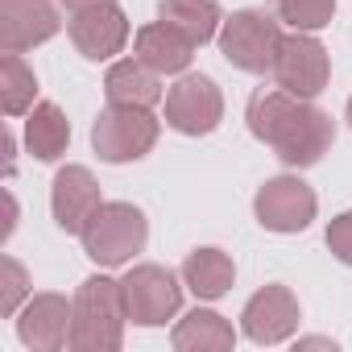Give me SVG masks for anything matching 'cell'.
Segmentation results:
<instances>
[{"mask_svg": "<svg viewBox=\"0 0 352 352\" xmlns=\"http://www.w3.org/2000/svg\"><path fill=\"white\" fill-rule=\"evenodd\" d=\"M30 302V274L17 257H0V315H17Z\"/></svg>", "mask_w": 352, "mask_h": 352, "instance_id": "cell-23", "label": "cell"}, {"mask_svg": "<svg viewBox=\"0 0 352 352\" xmlns=\"http://www.w3.org/2000/svg\"><path fill=\"white\" fill-rule=\"evenodd\" d=\"M157 116L149 108H116L108 104L96 124H91V145L104 162L112 166H124V162H141L153 145H157Z\"/></svg>", "mask_w": 352, "mask_h": 352, "instance_id": "cell-5", "label": "cell"}, {"mask_svg": "<svg viewBox=\"0 0 352 352\" xmlns=\"http://www.w3.org/2000/svg\"><path fill=\"white\" fill-rule=\"evenodd\" d=\"M104 208L100 199V183L87 166H63L54 174V187H50V212H54V224L63 232H83L87 220Z\"/></svg>", "mask_w": 352, "mask_h": 352, "instance_id": "cell-14", "label": "cell"}, {"mask_svg": "<svg viewBox=\"0 0 352 352\" xmlns=\"http://www.w3.org/2000/svg\"><path fill=\"white\" fill-rule=\"evenodd\" d=\"M174 348L179 352H228L236 344V331L224 315L216 311H191L187 319H179V327H174Z\"/></svg>", "mask_w": 352, "mask_h": 352, "instance_id": "cell-20", "label": "cell"}, {"mask_svg": "<svg viewBox=\"0 0 352 352\" xmlns=\"http://www.w3.org/2000/svg\"><path fill=\"white\" fill-rule=\"evenodd\" d=\"M58 5L54 0H0V50L25 54L58 34Z\"/></svg>", "mask_w": 352, "mask_h": 352, "instance_id": "cell-11", "label": "cell"}, {"mask_svg": "<svg viewBox=\"0 0 352 352\" xmlns=\"http://www.w3.org/2000/svg\"><path fill=\"white\" fill-rule=\"evenodd\" d=\"M124 290L112 278H87L75 290V319H71V348L75 352H116L124 344Z\"/></svg>", "mask_w": 352, "mask_h": 352, "instance_id": "cell-2", "label": "cell"}, {"mask_svg": "<svg viewBox=\"0 0 352 352\" xmlns=\"http://www.w3.org/2000/svg\"><path fill=\"white\" fill-rule=\"evenodd\" d=\"M157 21L174 25L187 42H195V50H199L212 38H220L224 13H220L216 0H162V5H157Z\"/></svg>", "mask_w": 352, "mask_h": 352, "instance_id": "cell-18", "label": "cell"}, {"mask_svg": "<svg viewBox=\"0 0 352 352\" xmlns=\"http://www.w3.org/2000/svg\"><path fill=\"white\" fill-rule=\"evenodd\" d=\"M278 17L298 34H319L336 17V0H278Z\"/></svg>", "mask_w": 352, "mask_h": 352, "instance_id": "cell-22", "label": "cell"}, {"mask_svg": "<svg viewBox=\"0 0 352 352\" xmlns=\"http://www.w3.org/2000/svg\"><path fill=\"white\" fill-rule=\"evenodd\" d=\"M282 91L298 96V100H315L323 87H327V75H331V63H327V50L315 34H286L282 38V50L274 58V71Z\"/></svg>", "mask_w": 352, "mask_h": 352, "instance_id": "cell-8", "label": "cell"}, {"mask_svg": "<svg viewBox=\"0 0 352 352\" xmlns=\"http://www.w3.org/2000/svg\"><path fill=\"white\" fill-rule=\"evenodd\" d=\"M315 208H319V199L298 174H278V179H270L253 199V216L270 232H302V228H311Z\"/></svg>", "mask_w": 352, "mask_h": 352, "instance_id": "cell-9", "label": "cell"}, {"mask_svg": "<svg viewBox=\"0 0 352 352\" xmlns=\"http://www.w3.org/2000/svg\"><path fill=\"white\" fill-rule=\"evenodd\" d=\"M232 282H236V265H232V257L224 249H212L208 245V249L187 253V261H183V286L195 298L216 302V298H224L232 290Z\"/></svg>", "mask_w": 352, "mask_h": 352, "instance_id": "cell-17", "label": "cell"}, {"mask_svg": "<svg viewBox=\"0 0 352 352\" xmlns=\"http://www.w3.org/2000/svg\"><path fill=\"white\" fill-rule=\"evenodd\" d=\"M133 50L145 67H153L157 75H183L195 58V42H187L174 25L166 21H153V25H141L137 38H133Z\"/></svg>", "mask_w": 352, "mask_h": 352, "instance_id": "cell-16", "label": "cell"}, {"mask_svg": "<svg viewBox=\"0 0 352 352\" xmlns=\"http://www.w3.org/2000/svg\"><path fill=\"white\" fill-rule=\"evenodd\" d=\"M298 348H336V344L323 340V336H311V340H298Z\"/></svg>", "mask_w": 352, "mask_h": 352, "instance_id": "cell-27", "label": "cell"}, {"mask_svg": "<svg viewBox=\"0 0 352 352\" xmlns=\"http://www.w3.org/2000/svg\"><path fill=\"white\" fill-rule=\"evenodd\" d=\"M25 145L38 162H58L71 145V120L58 104H34L25 120Z\"/></svg>", "mask_w": 352, "mask_h": 352, "instance_id": "cell-19", "label": "cell"}, {"mask_svg": "<svg viewBox=\"0 0 352 352\" xmlns=\"http://www.w3.org/2000/svg\"><path fill=\"white\" fill-rule=\"evenodd\" d=\"M0 108L5 116H25L34 108V96H38V75L25 67L21 54H9L0 50Z\"/></svg>", "mask_w": 352, "mask_h": 352, "instance_id": "cell-21", "label": "cell"}, {"mask_svg": "<svg viewBox=\"0 0 352 352\" xmlns=\"http://www.w3.org/2000/svg\"><path fill=\"white\" fill-rule=\"evenodd\" d=\"M327 249H331V257H336V261L352 265V208H348V212H340V216L327 224Z\"/></svg>", "mask_w": 352, "mask_h": 352, "instance_id": "cell-24", "label": "cell"}, {"mask_svg": "<svg viewBox=\"0 0 352 352\" xmlns=\"http://www.w3.org/2000/svg\"><path fill=\"white\" fill-rule=\"evenodd\" d=\"M104 96L108 104L116 108H153L166 100V87H162V75L153 67H145L137 54L124 58V63H112L108 75H104Z\"/></svg>", "mask_w": 352, "mask_h": 352, "instance_id": "cell-15", "label": "cell"}, {"mask_svg": "<svg viewBox=\"0 0 352 352\" xmlns=\"http://www.w3.org/2000/svg\"><path fill=\"white\" fill-rule=\"evenodd\" d=\"M13 228H17V199L9 195V224H5V241L13 236Z\"/></svg>", "mask_w": 352, "mask_h": 352, "instance_id": "cell-26", "label": "cell"}, {"mask_svg": "<svg viewBox=\"0 0 352 352\" xmlns=\"http://www.w3.org/2000/svg\"><path fill=\"white\" fill-rule=\"evenodd\" d=\"M79 241H83V253L96 265H108V270L112 265H129L145 249V241H149V220L133 204H104L87 220Z\"/></svg>", "mask_w": 352, "mask_h": 352, "instance_id": "cell-3", "label": "cell"}, {"mask_svg": "<svg viewBox=\"0 0 352 352\" xmlns=\"http://www.w3.org/2000/svg\"><path fill=\"white\" fill-rule=\"evenodd\" d=\"M120 290H124L129 323L137 327H162L183 307V286L166 265H133L120 278Z\"/></svg>", "mask_w": 352, "mask_h": 352, "instance_id": "cell-6", "label": "cell"}, {"mask_svg": "<svg viewBox=\"0 0 352 352\" xmlns=\"http://www.w3.org/2000/svg\"><path fill=\"white\" fill-rule=\"evenodd\" d=\"M67 13H83V9H96V5H108V0H58Z\"/></svg>", "mask_w": 352, "mask_h": 352, "instance_id": "cell-25", "label": "cell"}, {"mask_svg": "<svg viewBox=\"0 0 352 352\" xmlns=\"http://www.w3.org/2000/svg\"><path fill=\"white\" fill-rule=\"evenodd\" d=\"M298 319H302L298 298H294V290L282 286V282L261 286V290L245 302V311H241V327H245V336H249L253 344H282V340H290L294 327H298Z\"/></svg>", "mask_w": 352, "mask_h": 352, "instance_id": "cell-10", "label": "cell"}, {"mask_svg": "<svg viewBox=\"0 0 352 352\" xmlns=\"http://www.w3.org/2000/svg\"><path fill=\"white\" fill-rule=\"evenodd\" d=\"M245 120H249V133L257 141H265L278 153V162L290 170H307V166L323 162V153L336 141V120L323 108H315L311 100H298L282 87L253 91Z\"/></svg>", "mask_w": 352, "mask_h": 352, "instance_id": "cell-1", "label": "cell"}, {"mask_svg": "<svg viewBox=\"0 0 352 352\" xmlns=\"http://www.w3.org/2000/svg\"><path fill=\"white\" fill-rule=\"evenodd\" d=\"M348 124H352V100H348Z\"/></svg>", "mask_w": 352, "mask_h": 352, "instance_id": "cell-28", "label": "cell"}, {"mask_svg": "<svg viewBox=\"0 0 352 352\" xmlns=\"http://www.w3.org/2000/svg\"><path fill=\"white\" fill-rule=\"evenodd\" d=\"M71 319H75V298L67 302L63 294H30L17 319V336L34 352H58L71 344Z\"/></svg>", "mask_w": 352, "mask_h": 352, "instance_id": "cell-13", "label": "cell"}, {"mask_svg": "<svg viewBox=\"0 0 352 352\" xmlns=\"http://www.w3.org/2000/svg\"><path fill=\"white\" fill-rule=\"evenodd\" d=\"M282 17H270L261 9H241L220 25V50L224 58L245 75L274 71V58L282 50Z\"/></svg>", "mask_w": 352, "mask_h": 352, "instance_id": "cell-4", "label": "cell"}, {"mask_svg": "<svg viewBox=\"0 0 352 352\" xmlns=\"http://www.w3.org/2000/svg\"><path fill=\"white\" fill-rule=\"evenodd\" d=\"M75 50L91 63H108L112 54L124 50L129 42V17L116 0L108 5H96V9H83V13H71V25H67Z\"/></svg>", "mask_w": 352, "mask_h": 352, "instance_id": "cell-12", "label": "cell"}, {"mask_svg": "<svg viewBox=\"0 0 352 352\" xmlns=\"http://www.w3.org/2000/svg\"><path fill=\"white\" fill-rule=\"evenodd\" d=\"M224 120V96L208 75H183L166 91V124L183 137H208Z\"/></svg>", "mask_w": 352, "mask_h": 352, "instance_id": "cell-7", "label": "cell"}]
</instances>
